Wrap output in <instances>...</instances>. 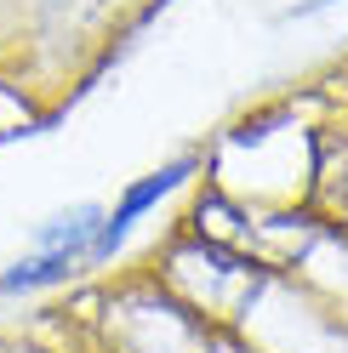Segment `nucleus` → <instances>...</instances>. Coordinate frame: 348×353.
Returning a JSON list of instances; mask_svg holds the SVG:
<instances>
[{
  "mask_svg": "<svg viewBox=\"0 0 348 353\" xmlns=\"http://www.w3.org/2000/svg\"><path fill=\"white\" fill-rule=\"evenodd\" d=\"M194 165H200L194 154H177L171 165L148 171L143 183H132V188H126V194H120V205H115V211H103V223H97V239H92V256H86V268H97V262H108V256H115V245H120L126 234H132V223H137L148 205H160L166 194L183 183V176H194Z\"/></svg>",
  "mask_w": 348,
  "mask_h": 353,
  "instance_id": "1",
  "label": "nucleus"
}]
</instances>
